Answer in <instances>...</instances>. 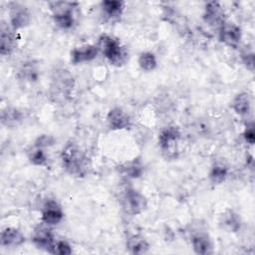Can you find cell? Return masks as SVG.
Here are the masks:
<instances>
[{"label":"cell","mask_w":255,"mask_h":255,"mask_svg":"<svg viewBox=\"0 0 255 255\" xmlns=\"http://www.w3.org/2000/svg\"><path fill=\"white\" fill-rule=\"evenodd\" d=\"M203 20L207 25L217 29L226 22L224 10L218 1H210L205 4Z\"/></svg>","instance_id":"9"},{"label":"cell","mask_w":255,"mask_h":255,"mask_svg":"<svg viewBox=\"0 0 255 255\" xmlns=\"http://www.w3.org/2000/svg\"><path fill=\"white\" fill-rule=\"evenodd\" d=\"M243 137L246 142L249 144H254L255 141V131H254V124L250 123L247 124L244 132H243Z\"/></svg>","instance_id":"29"},{"label":"cell","mask_w":255,"mask_h":255,"mask_svg":"<svg viewBox=\"0 0 255 255\" xmlns=\"http://www.w3.org/2000/svg\"><path fill=\"white\" fill-rule=\"evenodd\" d=\"M221 227L227 232H237L240 229L241 221L239 216L232 210H228L221 215L220 218Z\"/></svg>","instance_id":"22"},{"label":"cell","mask_w":255,"mask_h":255,"mask_svg":"<svg viewBox=\"0 0 255 255\" xmlns=\"http://www.w3.org/2000/svg\"><path fill=\"white\" fill-rule=\"evenodd\" d=\"M120 172L127 178L135 179L140 177L144 171V165L140 158H132L120 166Z\"/></svg>","instance_id":"18"},{"label":"cell","mask_w":255,"mask_h":255,"mask_svg":"<svg viewBox=\"0 0 255 255\" xmlns=\"http://www.w3.org/2000/svg\"><path fill=\"white\" fill-rule=\"evenodd\" d=\"M97 48L99 52L109 61L113 66L120 67L128 60V52L122 46L119 39L114 36L103 34L99 37Z\"/></svg>","instance_id":"2"},{"label":"cell","mask_w":255,"mask_h":255,"mask_svg":"<svg viewBox=\"0 0 255 255\" xmlns=\"http://www.w3.org/2000/svg\"><path fill=\"white\" fill-rule=\"evenodd\" d=\"M64 218L62 206L55 199H48L42 207L41 221L48 226L58 225Z\"/></svg>","instance_id":"8"},{"label":"cell","mask_w":255,"mask_h":255,"mask_svg":"<svg viewBox=\"0 0 255 255\" xmlns=\"http://www.w3.org/2000/svg\"><path fill=\"white\" fill-rule=\"evenodd\" d=\"M73 252L72 246L69 242H67L64 239H56V242L54 244L53 250L51 254H57V255H70Z\"/></svg>","instance_id":"27"},{"label":"cell","mask_w":255,"mask_h":255,"mask_svg":"<svg viewBox=\"0 0 255 255\" xmlns=\"http://www.w3.org/2000/svg\"><path fill=\"white\" fill-rule=\"evenodd\" d=\"M48 6L57 27L63 30H68L73 27L75 23L74 9L78 6L77 2L52 1L48 3Z\"/></svg>","instance_id":"5"},{"label":"cell","mask_w":255,"mask_h":255,"mask_svg":"<svg viewBox=\"0 0 255 255\" xmlns=\"http://www.w3.org/2000/svg\"><path fill=\"white\" fill-rule=\"evenodd\" d=\"M219 40L228 47L237 48L241 38L242 32L239 26L234 23L225 22L219 29Z\"/></svg>","instance_id":"11"},{"label":"cell","mask_w":255,"mask_h":255,"mask_svg":"<svg viewBox=\"0 0 255 255\" xmlns=\"http://www.w3.org/2000/svg\"><path fill=\"white\" fill-rule=\"evenodd\" d=\"M228 172V166L222 161H217L212 165L209 171V179L213 184H220L226 179Z\"/></svg>","instance_id":"23"},{"label":"cell","mask_w":255,"mask_h":255,"mask_svg":"<svg viewBox=\"0 0 255 255\" xmlns=\"http://www.w3.org/2000/svg\"><path fill=\"white\" fill-rule=\"evenodd\" d=\"M55 143V138L50 135V134H42L37 137V139L34 142V146L36 147H41V148H46L48 146H51Z\"/></svg>","instance_id":"28"},{"label":"cell","mask_w":255,"mask_h":255,"mask_svg":"<svg viewBox=\"0 0 255 255\" xmlns=\"http://www.w3.org/2000/svg\"><path fill=\"white\" fill-rule=\"evenodd\" d=\"M61 161L64 169L71 175L83 177L91 168V161L85 151L75 143L69 141L61 151Z\"/></svg>","instance_id":"1"},{"label":"cell","mask_w":255,"mask_h":255,"mask_svg":"<svg viewBox=\"0 0 255 255\" xmlns=\"http://www.w3.org/2000/svg\"><path fill=\"white\" fill-rule=\"evenodd\" d=\"M23 121V113L16 109L7 107L1 112V123L6 127H16Z\"/></svg>","instance_id":"21"},{"label":"cell","mask_w":255,"mask_h":255,"mask_svg":"<svg viewBox=\"0 0 255 255\" xmlns=\"http://www.w3.org/2000/svg\"><path fill=\"white\" fill-rule=\"evenodd\" d=\"M137 63H138L139 68L145 72L153 71L157 66L156 57L151 52L140 53L138 56V59H137Z\"/></svg>","instance_id":"25"},{"label":"cell","mask_w":255,"mask_h":255,"mask_svg":"<svg viewBox=\"0 0 255 255\" xmlns=\"http://www.w3.org/2000/svg\"><path fill=\"white\" fill-rule=\"evenodd\" d=\"M241 56H242L241 57L242 62L246 66V68L249 69L250 71H253V69H254V54L245 52V53H242Z\"/></svg>","instance_id":"30"},{"label":"cell","mask_w":255,"mask_h":255,"mask_svg":"<svg viewBox=\"0 0 255 255\" xmlns=\"http://www.w3.org/2000/svg\"><path fill=\"white\" fill-rule=\"evenodd\" d=\"M99 50L96 45H82L79 47H75L70 52V58L71 62L74 65L91 62L98 56Z\"/></svg>","instance_id":"13"},{"label":"cell","mask_w":255,"mask_h":255,"mask_svg":"<svg viewBox=\"0 0 255 255\" xmlns=\"http://www.w3.org/2000/svg\"><path fill=\"white\" fill-rule=\"evenodd\" d=\"M30 20V13L24 5L17 2L9 4V22L15 31L28 26Z\"/></svg>","instance_id":"10"},{"label":"cell","mask_w":255,"mask_h":255,"mask_svg":"<svg viewBox=\"0 0 255 255\" xmlns=\"http://www.w3.org/2000/svg\"><path fill=\"white\" fill-rule=\"evenodd\" d=\"M32 241L34 245L41 250H44L48 253H52L56 238L50 228V226L42 223L35 227L32 234Z\"/></svg>","instance_id":"7"},{"label":"cell","mask_w":255,"mask_h":255,"mask_svg":"<svg viewBox=\"0 0 255 255\" xmlns=\"http://www.w3.org/2000/svg\"><path fill=\"white\" fill-rule=\"evenodd\" d=\"M125 9V2L118 0H105L101 2V10L104 17L114 21L119 19Z\"/></svg>","instance_id":"17"},{"label":"cell","mask_w":255,"mask_h":255,"mask_svg":"<svg viewBox=\"0 0 255 255\" xmlns=\"http://www.w3.org/2000/svg\"><path fill=\"white\" fill-rule=\"evenodd\" d=\"M16 47L15 30L2 22L0 27V53L2 56L10 55Z\"/></svg>","instance_id":"14"},{"label":"cell","mask_w":255,"mask_h":255,"mask_svg":"<svg viewBox=\"0 0 255 255\" xmlns=\"http://www.w3.org/2000/svg\"><path fill=\"white\" fill-rule=\"evenodd\" d=\"M127 249L131 254H144L149 250V244L139 234H133L127 240Z\"/></svg>","instance_id":"19"},{"label":"cell","mask_w":255,"mask_h":255,"mask_svg":"<svg viewBox=\"0 0 255 255\" xmlns=\"http://www.w3.org/2000/svg\"><path fill=\"white\" fill-rule=\"evenodd\" d=\"M233 111L239 116L247 115L251 110V97L248 93H240L236 95L231 103Z\"/></svg>","instance_id":"20"},{"label":"cell","mask_w":255,"mask_h":255,"mask_svg":"<svg viewBox=\"0 0 255 255\" xmlns=\"http://www.w3.org/2000/svg\"><path fill=\"white\" fill-rule=\"evenodd\" d=\"M39 70L33 62H26L18 71V78L25 82H35L38 80Z\"/></svg>","instance_id":"24"},{"label":"cell","mask_w":255,"mask_h":255,"mask_svg":"<svg viewBox=\"0 0 255 255\" xmlns=\"http://www.w3.org/2000/svg\"><path fill=\"white\" fill-rule=\"evenodd\" d=\"M74 86L73 75L65 68H57L51 78L50 95L56 102H63L71 96Z\"/></svg>","instance_id":"3"},{"label":"cell","mask_w":255,"mask_h":255,"mask_svg":"<svg viewBox=\"0 0 255 255\" xmlns=\"http://www.w3.org/2000/svg\"><path fill=\"white\" fill-rule=\"evenodd\" d=\"M120 202L123 210L128 215H138L147 207L145 196L131 186L123 189L120 195Z\"/></svg>","instance_id":"6"},{"label":"cell","mask_w":255,"mask_h":255,"mask_svg":"<svg viewBox=\"0 0 255 255\" xmlns=\"http://www.w3.org/2000/svg\"><path fill=\"white\" fill-rule=\"evenodd\" d=\"M24 242L25 236L15 227H6L1 231L0 244L4 247H18Z\"/></svg>","instance_id":"15"},{"label":"cell","mask_w":255,"mask_h":255,"mask_svg":"<svg viewBox=\"0 0 255 255\" xmlns=\"http://www.w3.org/2000/svg\"><path fill=\"white\" fill-rule=\"evenodd\" d=\"M181 132L176 126H167L158 133V146L166 159H175L178 156Z\"/></svg>","instance_id":"4"},{"label":"cell","mask_w":255,"mask_h":255,"mask_svg":"<svg viewBox=\"0 0 255 255\" xmlns=\"http://www.w3.org/2000/svg\"><path fill=\"white\" fill-rule=\"evenodd\" d=\"M28 158L32 164L38 165V166L46 165L48 161V157L44 148L36 147V146H33V148L29 151Z\"/></svg>","instance_id":"26"},{"label":"cell","mask_w":255,"mask_h":255,"mask_svg":"<svg viewBox=\"0 0 255 255\" xmlns=\"http://www.w3.org/2000/svg\"><path fill=\"white\" fill-rule=\"evenodd\" d=\"M107 122L111 129L122 130L128 128L130 126L129 116L119 107L111 109L107 115Z\"/></svg>","instance_id":"12"},{"label":"cell","mask_w":255,"mask_h":255,"mask_svg":"<svg viewBox=\"0 0 255 255\" xmlns=\"http://www.w3.org/2000/svg\"><path fill=\"white\" fill-rule=\"evenodd\" d=\"M191 246L193 251L199 255H207L213 252V245L208 234L199 232L191 236Z\"/></svg>","instance_id":"16"}]
</instances>
